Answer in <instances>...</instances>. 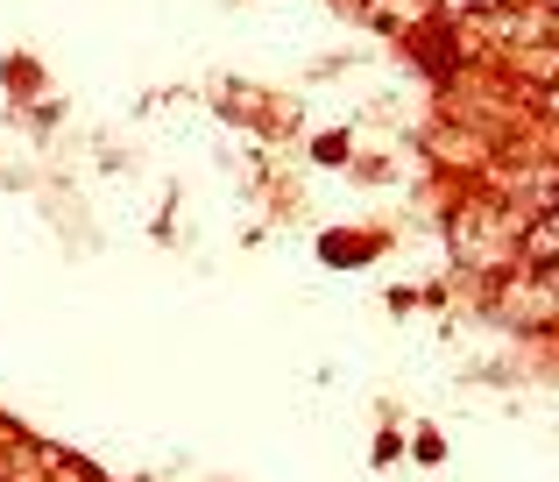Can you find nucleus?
Returning <instances> with one entry per match:
<instances>
[{"label":"nucleus","instance_id":"1","mask_svg":"<svg viewBox=\"0 0 559 482\" xmlns=\"http://www.w3.org/2000/svg\"><path fill=\"white\" fill-rule=\"evenodd\" d=\"M524 248H532V256H559V213H546V221H532V235H524Z\"/></svg>","mask_w":559,"mask_h":482},{"label":"nucleus","instance_id":"3","mask_svg":"<svg viewBox=\"0 0 559 482\" xmlns=\"http://www.w3.org/2000/svg\"><path fill=\"white\" fill-rule=\"evenodd\" d=\"M552 291H559V270H552Z\"/></svg>","mask_w":559,"mask_h":482},{"label":"nucleus","instance_id":"2","mask_svg":"<svg viewBox=\"0 0 559 482\" xmlns=\"http://www.w3.org/2000/svg\"><path fill=\"white\" fill-rule=\"evenodd\" d=\"M453 8H475V0H453Z\"/></svg>","mask_w":559,"mask_h":482}]
</instances>
